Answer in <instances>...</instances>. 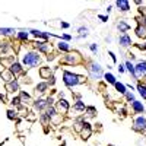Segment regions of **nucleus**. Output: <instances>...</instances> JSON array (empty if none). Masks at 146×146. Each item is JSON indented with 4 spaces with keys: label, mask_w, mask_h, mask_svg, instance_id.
<instances>
[{
    "label": "nucleus",
    "mask_w": 146,
    "mask_h": 146,
    "mask_svg": "<svg viewBox=\"0 0 146 146\" xmlns=\"http://www.w3.org/2000/svg\"><path fill=\"white\" fill-rule=\"evenodd\" d=\"M62 28H69V23H66V22H62Z\"/></svg>",
    "instance_id": "obj_43"
},
{
    "label": "nucleus",
    "mask_w": 146,
    "mask_h": 146,
    "mask_svg": "<svg viewBox=\"0 0 146 146\" xmlns=\"http://www.w3.org/2000/svg\"><path fill=\"white\" fill-rule=\"evenodd\" d=\"M40 76H41L42 79H50V78L53 76L50 67H41V69H40Z\"/></svg>",
    "instance_id": "obj_14"
},
{
    "label": "nucleus",
    "mask_w": 146,
    "mask_h": 146,
    "mask_svg": "<svg viewBox=\"0 0 146 146\" xmlns=\"http://www.w3.org/2000/svg\"><path fill=\"white\" fill-rule=\"evenodd\" d=\"M117 28L120 29V32L126 34V31H129V29H130V25H129V23H126L124 21H120V22L117 23Z\"/></svg>",
    "instance_id": "obj_15"
},
{
    "label": "nucleus",
    "mask_w": 146,
    "mask_h": 146,
    "mask_svg": "<svg viewBox=\"0 0 146 146\" xmlns=\"http://www.w3.org/2000/svg\"><path fill=\"white\" fill-rule=\"evenodd\" d=\"M41 121L45 124V123H48V121H50V117H48L47 114H42V115H41Z\"/></svg>",
    "instance_id": "obj_36"
},
{
    "label": "nucleus",
    "mask_w": 146,
    "mask_h": 146,
    "mask_svg": "<svg viewBox=\"0 0 146 146\" xmlns=\"http://www.w3.org/2000/svg\"><path fill=\"white\" fill-rule=\"evenodd\" d=\"M35 89H36V92H40V94H44L47 89H48V83L47 82H40L38 85L35 86Z\"/></svg>",
    "instance_id": "obj_17"
},
{
    "label": "nucleus",
    "mask_w": 146,
    "mask_h": 146,
    "mask_svg": "<svg viewBox=\"0 0 146 146\" xmlns=\"http://www.w3.org/2000/svg\"><path fill=\"white\" fill-rule=\"evenodd\" d=\"M73 108L78 110V111H85V108H86V107H85V104H83L82 101H78V102L75 104V107H73Z\"/></svg>",
    "instance_id": "obj_29"
},
{
    "label": "nucleus",
    "mask_w": 146,
    "mask_h": 146,
    "mask_svg": "<svg viewBox=\"0 0 146 146\" xmlns=\"http://www.w3.org/2000/svg\"><path fill=\"white\" fill-rule=\"evenodd\" d=\"M89 48H91L92 53H96V51H98V45H96V44H89Z\"/></svg>",
    "instance_id": "obj_37"
},
{
    "label": "nucleus",
    "mask_w": 146,
    "mask_h": 146,
    "mask_svg": "<svg viewBox=\"0 0 146 146\" xmlns=\"http://www.w3.org/2000/svg\"><path fill=\"white\" fill-rule=\"evenodd\" d=\"M2 78L5 79V82L6 83H9V82H12L13 80V75L9 72V70H6V72H2Z\"/></svg>",
    "instance_id": "obj_19"
},
{
    "label": "nucleus",
    "mask_w": 146,
    "mask_h": 146,
    "mask_svg": "<svg viewBox=\"0 0 146 146\" xmlns=\"http://www.w3.org/2000/svg\"><path fill=\"white\" fill-rule=\"evenodd\" d=\"M0 100H5V95H2V94H0Z\"/></svg>",
    "instance_id": "obj_45"
},
{
    "label": "nucleus",
    "mask_w": 146,
    "mask_h": 146,
    "mask_svg": "<svg viewBox=\"0 0 146 146\" xmlns=\"http://www.w3.org/2000/svg\"><path fill=\"white\" fill-rule=\"evenodd\" d=\"M9 72L12 73V75H19V73H22V66L19 63H13V64H10Z\"/></svg>",
    "instance_id": "obj_13"
},
{
    "label": "nucleus",
    "mask_w": 146,
    "mask_h": 146,
    "mask_svg": "<svg viewBox=\"0 0 146 146\" xmlns=\"http://www.w3.org/2000/svg\"><path fill=\"white\" fill-rule=\"evenodd\" d=\"M57 111H60V113H67V110H69V102L66 101V100H62L60 98V101L57 102Z\"/></svg>",
    "instance_id": "obj_7"
},
{
    "label": "nucleus",
    "mask_w": 146,
    "mask_h": 146,
    "mask_svg": "<svg viewBox=\"0 0 146 146\" xmlns=\"http://www.w3.org/2000/svg\"><path fill=\"white\" fill-rule=\"evenodd\" d=\"M31 34L34 36H40V38H48V34L42 32V31H36V29H31Z\"/></svg>",
    "instance_id": "obj_20"
},
{
    "label": "nucleus",
    "mask_w": 146,
    "mask_h": 146,
    "mask_svg": "<svg viewBox=\"0 0 146 146\" xmlns=\"http://www.w3.org/2000/svg\"><path fill=\"white\" fill-rule=\"evenodd\" d=\"M58 48H60L62 51H70V47H69V44H67V42H64V41L58 42Z\"/></svg>",
    "instance_id": "obj_28"
},
{
    "label": "nucleus",
    "mask_w": 146,
    "mask_h": 146,
    "mask_svg": "<svg viewBox=\"0 0 146 146\" xmlns=\"http://www.w3.org/2000/svg\"><path fill=\"white\" fill-rule=\"evenodd\" d=\"M142 48H143V50H146V44H145V47H142Z\"/></svg>",
    "instance_id": "obj_46"
},
{
    "label": "nucleus",
    "mask_w": 146,
    "mask_h": 146,
    "mask_svg": "<svg viewBox=\"0 0 146 146\" xmlns=\"http://www.w3.org/2000/svg\"><path fill=\"white\" fill-rule=\"evenodd\" d=\"M137 91H139V94L143 96V98L146 100V85H142V83H139V85H137Z\"/></svg>",
    "instance_id": "obj_24"
},
{
    "label": "nucleus",
    "mask_w": 146,
    "mask_h": 146,
    "mask_svg": "<svg viewBox=\"0 0 146 146\" xmlns=\"http://www.w3.org/2000/svg\"><path fill=\"white\" fill-rule=\"evenodd\" d=\"M131 108H133V111L137 113V114L145 111V107H143V104H142V102H139V101H133V102H131Z\"/></svg>",
    "instance_id": "obj_10"
},
{
    "label": "nucleus",
    "mask_w": 146,
    "mask_h": 146,
    "mask_svg": "<svg viewBox=\"0 0 146 146\" xmlns=\"http://www.w3.org/2000/svg\"><path fill=\"white\" fill-rule=\"evenodd\" d=\"M63 40H66V41H69V40H70V35H67V34H64V35H63Z\"/></svg>",
    "instance_id": "obj_41"
},
{
    "label": "nucleus",
    "mask_w": 146,
    "mask_h": 146,
    "mask_svg": "<svg viewBox=\"0 0 146 146\" xmlns=\"http://www.w3.org/2000/svg\"><path fill=\"white\" fill-rule=\"evenodd\" d=\"M6 89H7L9 92H15V91H18V89H19V83H18V80L13 79L12 82H9V83L6 85Z\"/></svg>",
    "instance_id": "obj_12"
},
{
    "label": "nucleus",
    "mask_w": 146,
    "mask_h": 146,
    "mask_svg": "<svg viewBox=\"0 0 146 146\" xmlns=\"http://www.w3.org/2000/svg\"><path fill=\"white\" fill-rule=\"evenodd\" d=\"M92 133V129H91V124L89 123H85L83 124V129H82V137L83 139H88Z\"/></svg>",
    "instance_id": "obj_9"
},
{
    "label": "nucleus",
    "mask_w": 146,
    "mask_h": 146,
    "mask_svg": "<svg viewBox=\"0 0 146 146\" xmlns=\"http://www.w3.org/2000/svg\"><path fill=\"white\" fill-rule=\"evenodd\" d=\"M21 101H22V102H29V101H31V96H29V94H27V92H22V94H21Z\"/></svg>",
    "instance_id": "obj_30"
},
{
    "label": "nucleus",
    "mask_w": 146,
    "mask_h": 146,
    "mask_svg": "<svg viewBox=\"0 0 146 146\" xmlns=\"http://www.w3.org/2000/svg\"><path fill=\"white\" fill-rule=\"evenodd\" d=\"M63 82H64L66 86L73 88V86H76V85H79L82 82V76L76 75V73H72V72L64 70L63 72Z\"/></svg>",
    "instance_id": "obj_1"
},
{
    "label": "nucleus",
    "mask_w": 146,
    "mask_h": 146,
    "mask_svg": "<svg viewBox=\"0 0 146 146\" xmlns=\"http://www.w3.org/2000/svg\"><path fill=\"white\" fill-rule=\"evenodd\" d=\"M145 27H146V16H145Z\"/></svg>",
    "instance_id": "obj_47"
},
{
    "label": "nucleus",
    "mask_w": 146,
    "mask_h": 146,
    "mask_svg": "<svg viewBox=\"0 0 146 146\" xmlns=\"http://www.w3.org/2000/svg\"><path fill=\"white\" fill-rule=\"evenodd\" d=\"M118 72H120V73H124V66L120 64V66H118Z\"/></svg>",
    "instance_id": "obj_40"
},
{
    "label": "nucleus",
    "mask_w": 146,
    "mask_h": 146,
    "mask_svg": "<svg viewBox=\"0 0 146 146\" xmlns=\"http://www.w3.org/2000/svg\"><path fill=\"white\" fill-rule=\"evenodd\" d=\"M115 6L118 7V10L121 12H127L130 9V3L127 2V0H118V2H115Z\"/></svg>",
    "instance_id": "obj_8"
},
{
    "label": "nucleus",
    "mask_w": 146,
    "mask_h": 146,
    "mask_svg": "<svg viewBox=\"0 0 146 146\" xmlns=\"http://www.w3.org/2000/svg\"><path fill=\"white\" fill-rule=\"evenodd\" d=\"M126 98H127L129 101H131V102H133V101H136V100H135V95H133L131 92H126Z\"/></svg>",
    "instance_id": "obj_35"
},
{
    "label": "nucleus",
    "mask_w": 146,
    "mask_h": 146,
    "mask_svg": "<svg viewBox=\"0 0 146 146\" xmlns=\"http://www.w3.org/2000/svg\"><path fill=\"white\" fill-rule=\"evenodd\" d=\"M108 54H110V57H111V60H113V62H117V58H115V54H114L113 51H110Z\"/></svg>",
    "instance_id": "obj_39"
},
{
    "label": "nucleus",
    "mask_w": 146,
    "mask_h": 146,
    "mask_svg": "<svg viewBox=\"0 0 146 146\" xmlns=\"http://www.w3.org/2000/svg\"><path fill=\"white\" fill-rule=\"evenodd\" d=\"M35 45H36V48H38V51H42V53H47L48 51V45L45 42H36Z\"/></svg>",
    "instance_id": "obj_21"
},
{
    "label": "nucleus",
    "mask_w": 146,
    "mask_h": 146,
    "mask_svg": "<svg viewBox=\"0 0 146 146\" xmlns=\"http://www.w3.org/2000/svg\"><path fill=\"white\" fill-rule=\"evenodd\" d=\"M135 70H136V79H139L142 75L146 73V60L143 62H139L136 66H135Z\"/></svg>",
    "instance_id": "obj_5"
},
{
    "label": "nucleus",
    "mask_w": 146,
    "mask_h": 146,
    "mask_svg": "<svg viewBox=\"0 0 146 146\" xmlns=\"http://www.w3.org/2000/svg\"><path fill=\"white\" fill-rule=\"evenodd\" d=\"M98 18H100V19H101V21H102V22H105V21H107V19H108V18H107V16H102V15H100V16H98Z\"/></svg>",
    "instance_id": "obj_42"
},
{
    "label": "nucleus",
    "mask_w": 146,
    "mask_h": 146,
    "mask_svg": "<svg viewBox=\"0 0 146 146\" xmlns=\"http://www.w3.org/2000/svg\"><path fill=\"white\" fill-rule=\"evenodd\" d=\"M45 114H47L48 117H50V118H53V117H56V115H57V110H56L54 107H48Z\"/></svg>",
    "instance_id": "obj_23"
},
{
    "label": "nucleus",
    "mask_w": 146,
    "mask_h": 146,
    "mask_svg": "<svg viewBox=\"0 0 146 146\" xmlns=\"http://www.w3.org/2000/svg\"><path fill=\"white\" fill-rule=\"evenodd\" d=\"M7 118L9 120L16 118V111H15V110H9V111H7Z\"/></svg>",
    "instance_id": "obj_33"
},
{
    "label": "nucleus",
    "mask_w": 146,
    "mask_h": 146,
    "mask_svg": "<svg viewBox=\"0 0 146 146\" xmlns=\"http://www.w3.org/2000/svg\"><path fill=\"white\" fill-rule=\"evenodd\" d=\"M133 127H135V130H137V131H143V130H146V118H145L143 115L136 117L135 121H133Z\"/></svg>",
    "instance_id": "obj_4"
},
{
    "label": "nucleus",
    "mask_w": 146,
    "mask_h": 146,
    "mask_svg": "<svg viewBox=\"0 0 146 146\" xmlns=\"http://www.w3.org/2000/svg\"><path fill=\"white\" fill-rule=\"evenodd\" d=\"M118 44L121 47H129L131 44V38L127 35V34H121L120 35V38H118Z\"/></svg>",
    "instance_id": "obj_6"
},
{
    "label": "nucleus",
    "mask_w": 146,
    "mask_h": 146,
    "mask_svg": "<svg viewBox=\"0 0 146 146\" xmlns=\"http://www.w3.org/2000/svg\"><path fill=\"white\" fill-rule=\"evenodd\" d=\"M16 35H18L19 40H28V32L27 31H19Z\"/></svg>",
    "instance_id": "obj_31"
},
{
    "label": "nucleus",
    "mask_w": 146,
    "mask_h": 146,
    "mask_svg": "<svg viewBox=\"0 0 146 146\" xmlns=\"http://www.w3.org/2000/svg\"><path fill=\"white\" fill-rule=\"evenodd\" d=\"M85 111L88 113V115H89V117H92V115L96 113V110H95L94 107H86V108H85Z\"/></svg>",
    "instance_id": "obj_32"
},
{
    "label": "nucleus",
    "mask_w": 146,
    "mask_h": 146,
    "mask_svg": "<svg viewBox=\"0 0 146 146\" xmlns=\"http://www.w3.org/2000/svg\"><path fill=\"white\" fill-rule=\"evenodd\" d=\"M104 78H105V80L108 82V83H113V85H115V78L111 75V73H105V75H104Z\"/></svg>",
    "instance_id": "obj_25"
},
{
    "label": "nucleus",
    "mask_w": 146,
    "mask_h": 146,
    "mask_svg": "<svg viewBox=\"0 0 146 146\" xmlns=\"http://www.w3.org/2000/svg\"><path fill=\"white\" fill-rule=\"evenodd\" d=\"M40 56H38V53H35V51H29V53H27L25 56H23V58H22V63L25 64V66H28V67H35L36 64L40 63Z\"/></svg>",
    "instance_id": "obj_2"
},
{
    "label": "nucleus",
    "mask_w": 146,
    "mask_h": 146,
    "mask_svg": "<svg viewBox=\"0 0 146 146\" xmlns=\"http://www.w3.org/2000/svg\"><path fill=\"white\" fill-rule=\"evenodd\" d=\"M50 83H51V85L54 83V76H51V78H50Z\"/></svg>",
    "instance_id": "obj_44"
},
{
    "label": "nucleus",
    "mask_w": 146,
    "mask_h": 146,
    "mask_svg": "<svg viewBox=\"0 0 146 146\" xmlns=\"http://www.w3.org/2000/svg\"><path fill=\"white\" fill-rule=\"evenodd\" d=\"M114 86H115V89H117V91H118L120 94H124V95H126V92H127V91H126V86H124L123 83H120V82H115V85H114Z\"/></svg>",
    "instance_id": "obj_22"
},
{
    "label": "nucleus",
    "mask_w": 146,
    "mask_h": 146,
    "mask_svg": "<svg viewBox=\"0 0 146 146\" xmlns=\"http://www.w3.org/2000/svg\"><path fill=\"white\" fill-rule=\"evenodd\" d=\"M126 67H127V70H129L131 75L135 76V79H136V70H135V66H133L130 62H126Z\"/></svg>",
    "instance_id": "obj_26"
},
{
    "label": "nucleus",
    "mask_w": 146,
    "mask_h": 146,
    "mask_svg": "<svg viewBox=\"0 0 146 146\" xmlns=\"http://www.w3.org/2000/svg\"><path fill=\"white\" fill-rule=\"evenodd\" d=\"M21 96H15V98L13 100H12V104H13L15 107H21Z\"/></svg>",
    "instance_id": "obj_34"
},
{
    "label": "nucleus",
    "mask_w": 146,
    "mask_h": 146,
    "mask_svg": "<svg viewBox=\"0 0 146 146\" xmlns=\"http://www.w3.org/2000/svg\"><path fill=\"white\" fill-rule=\"evenodd\" d=\"M136 35L139 38H146V27L145 25H139L136 28Z\"/></svg>",
    "instance_id": "obj_16"
},
{
    "label": "nucleus",
    "mask_w": 146,
    "mask_h": 146,
    "mask_svg": "<svg viewBox=\"0 0 146 146\" xmlns=\"http://www.w3.org/2000/svg\"><path fill=\"white\" fill-rule=\"evenodd\" d=\"M47 107H48L47 100H36V101H35V108H36V110H44V108H47Z\"/></svg>",
    "instance_id": "obj_18"
},
{
    "label": "nucleus",
    "mask_w": 146,
    "mask_h": 146,
    "mask_svg": "<svg viewBox=\"0 0 146 146\" xmlns=\"http://www.w3.org/2000/svg\"><path fill=\"white\" fill-rule=\"evenodd\" d=\"M7 48H9V47H7L6 44H5V45H0V53H2V51H3V53L7 51Z\"/></svg>",
    "instance_id": "obj_38"
},
{
    "label": "nucleus",
    "mask_w": 146,
    "mask_h": 146,
    "mask_svg": "<svg viewBox=\"0 0 146 146\" xmlns=\"http://www.w3.org/2000/svg\"><path fill=\"white\" fill-rule=\"evenodd\" d=\"M89 75L92 79H101L104 75H102V67L98 64V63H91V67H89Z\"/></svg>",
    "instance_id": "obj_3"
},
{
    "label": "nucleus",
    "mask_w": 146,
    "mask_h": 146,
    "mask_svg": "<svg viewBox=\"0 0 146 146\" xmlns=\"http://www.w3.org/2000/svg\"><path fill=\"white\" fill-rule=\"evenodd\" d=\"M64 62H66V63H70V64H76V63L79 62V56H78V54L64 56Z\"/></svg>",
    "instance_id": "obj_11"
},
{
    "label": "nucleus",
    "mask_w": 146,
    "mask_h": 146,
    "mask_svg": "<svg viewBox=\"0 0 146 146\" xmlns=\"http://www.w3.org/2000/svg\"><path fill=\"white\" fill-rule=\"evenodd\" d=\"M13 32L15 29H12V28H0V35H10Z\"/></svg>",
    "instance_id": "obj_27"
}]
</instances>
